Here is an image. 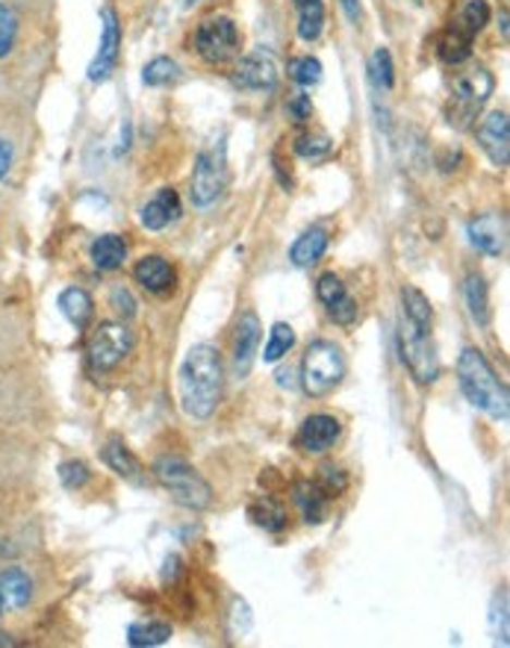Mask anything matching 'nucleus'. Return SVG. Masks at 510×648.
I'll use <instances>...</instances> for the list:
<instances>
[{
	"instance_id": "7c9ffc66",
	"label": "nucleus",
	"mask_w": 510,
	"mask_h": 648,
	"mask_svg": "<svg viewBox=\"0 0 510 648\" xmlns=\"http://www.w3.org/2000/svg\"><path fill=\"white\" fill-rule=\"evenodd\" d=\"M369 81L375 83V89H392L396 83V69H392V57L387 48H378L369 60Z\"/></svg>"
},
{
	"instance_id": "c9c22d12",
	"label": "nucleus",
	"mask_w": 510,
	"mask_h": 648,
	"mask_svg": "<svg viewBox=\"0 0 510 648\" xmlns=\"http://www.w3.org/2000/svg\"><path fill=\"white\" fill-rule=\"evenodd\" d=\"M15 39H19V15L7 3H0V60L15 48Z\"/></svg>"
},
{
	"instance_id": "6ab92c4d",
	"label": "nucleus",
	"mask_w": 510,
	"mask_h": 648,
	"mask_svg": "<svg viewBox=\"0 0 510 648\" xmlns=\"http://www.w3.org/2000/svg\"><path fill=\"white\" fill-rule=\"evenodd\" d=\"M104 463H107L119 478L131 480V484H136V487H142V484L148 480V475H145V469H142V463L136 460V454H133V451L116 437L104 445Z\"/></svg>"
},
{
	"instance_id": "dca6fc26",
	"label": "nucleus",
	"mask_w": 510,
	"mask_h": 648,
	"mask_svg": "<svg viewBox=\"0 0 510 648\" xmlns=\"http://www.w3.org/2000/svg\"><path fill=\"white\" fill-rule=\"evenodd\" d=\"M316 295H319V301L325 304V309H328V316L337 325H351V321L357 319V301L351 298L349 290H345V283H342L337 274H321L319 283H316Z\"/></svg>"
},
{
	"instance_id": "c85d7f7f",
	"label": "nucleus",
	"mask_w": 510,
	"mask_h": 648,
	"mask_svg": "<svg viewBox=\"0 0 510 648\" xmlns=\"http://www.w3.org/2000/svg\"><path fill=\"white\" fill-rule=\"evenodd\" d=\"M171 639V625L169 622H136L127 628V643L133 648H154L162 646V643H169Z\"/></svg>"
},
{
	"instance_id": "4be33fe9",
	"label": "nucleus",
	"mask_w": 510,
	"mask_h": 648,
	"mask_svg": "<svg viewBox=\"0 0 510 648\" xmlns=\"http://www.w3.org/2000/svg\"><path fill=\"white\" fill-rule=\"evenodd\" d=\"M0 589H3V599H7V610H21L27 608L33 599V578L24 568H3L0 572Z\"/></svg>"
},
{
	"instance_id": "2eb2a0df",
	"label": "nucleus",
	"mask_w": 510,
	"mask_h": 648,
	"mask_svg": "<svg viewBox=\"0 0 510 648\" xmlns=\"http://www.w3.org/2000/svg\"><path fill=\"white\" fill-rule=\"evenodd\" d=\"M260 319L257 313H242L233 330V371L245 378L254 366L257 349H260Z\"/></svg>"
},
{
	"instance_id": "72a5a7b5",
	"label": "nucleus",
	"mask_w": 510,
	"mask_h": 648,
	"mask_svg": "<svg viewBox=\"0 0 510 648\" xmlns=\"http://www.w3.org/2000/svg\"><path fill=\"white\" fill-rule=\"evenodd\" d=\"M490 15L493 12L487 0H470V3L463 7L461 21H458V24H461L463 30L470 33V36H478V33L490 24Z\"/></svg>"
},
{
	"instance_id": "2f4dec72",
	"label": "nucleus",
	"mask_w": 510,
	"mask_h": 648,
	"mask_svg": "<svg viewBox=\"0 0 510 648\" xmlns=\"http://www.w3.org/2000/svg\"><path fill=\"white\" fill-rule=\"evenodd\" d=\"M248 516L254 518V525H260V528L266 530H283V525H287V510L269 499H263L260 504H254V508L248 510Z\"/></svg>"
},
{
	"instance_id": "393cba45",
	"label": "nucleus",
	"mask_w": 510,
	"mask_h": 648,
	"mask_svg": "<svg viewBox=\"0 0 510 648\" xmlns=\"http://www.w3.org/2000/svg\"><path fill=\"white\" fill-rule=\"evenodd\" d=\"M57 304H60L62 316H65L77 330L86 328L92 321V313H95V304H92L89 292L81 290V286H71V290L62 292Z\"/></svg>"
},
{
	"instance_id": "423d86ee",
	"label": "nucleus",
	"mask_w": 510,
	"mask_h": 648,
	"mask_svg": "<svg viewBox=\"0 0 510 648\" xmlns=\"http://www.w3.org/2000/svg\"><path fill=\"white\" fill-rule=\"evenodd\" d=\"M228 189V154L224 142H212L210 148H204L192 169L190 195L195 207H212L216 200Z\"/></svg>"
},
{
	"instance_id": "f257e3e1",
	"label": "nucleus",
	"mask_w": 510,
	"mask_h": 648,
	"mask_svg": "<svg viewBox=\"0 0 510 648\" xmlns=\"http://www.w3.org/2000/svg\"><path fill=\"white\" fill-rule=\"evenodd\" d=\"M183 409L192 419H210L224 395V359L212 345L190 349L181 366Z\"/></svg>"
},
{
	"instance_id": "49530a36",
	"label": "nucleus",
	"mask_w": 510,
	"mask_h": 648,
	"mask_svg": "<svg viewBox=\"0 0 510 648\" xmlns=\"http://www.w3.org/2000/svg\"><path fill=\"white\" fill-rule=\"evenodd\" d=\"M501 36L508 39V12H501Z\"/></svg>"
},
{
	"instance_id": "a19ab883",
	"label": "nucleus",
	"mask_w": 510,
	"mask_h": 648,
	"mask_svg": "<svg viewBox=\"0 0 510 648\" xmlns=\"http://www.w3.org/2000/svg\"><path fill=\"white\" fill-rule=\"evenodd\" d=\"M287 112H290V119L295 121V124H304V121H307L313 115L311 95H304V91H299V95H292L290 103H287Z\"/></svg>"
},
{
	"instance_id": "09e8293b",
	"label": "nucleus",
	"mask_w": 510,
	"mask_h": 648,
	"mask_svg": "<svg viewBox=\"0 0 510 648\" xmlns=\"http://www.w3.org/2000/svg\"><path fill=\"white\" fill-rule=\"evenodd\" d=\"M183 3H195V0H183Z\"/></svg>"
},
{
	"instance_id": "a878e982",
	"label": "nucleus",
	"mask_w": 510,
	"mask_h": 648,
	"mask_svg": "<svg viewBox=\"0 0 510 648\" xmlns=\"http://www.w3.org/2000/svg\"><path fill=\"white\" fill-rule=\"evenodd\" d=\"M299 12V36L304 41H316L325 30V0H295Z\"/></svg>"
},
{
	"instance_id": "4c0bfd02",
	"label": "nucleus",
	"mask_w": 510,
	"mask_h": 648,
	"mask_svg": "<svg viewBox=\"0 0 510 648\" xmlns=\"http://www.w3.org/2000/svg\"><path fill=\"white\" fill-rule=\"evenodd\" d=\"M330 148H333V142L328 136H321V133L319 136H301L295 142V150H299V157H304V160H325Z\"/></svg>"
},
{
	"instance_id": "39448f33",
	"label": "nucleus",
	"mask_w": 510,
	"mask_h": 648,
	"mask_svg": "<svg viewBox=\"0 0 510 648\" xmlns=\"http://www.w3.org/2000/svg\"><path fill=\"white\" fill-rule=\"evenodd\" d=\"M154 478L169 489L171 499L190 510H207L212 504V487L192 469L190 463L178 457H160L154 466Z\"/></svg>"
},
{
	"instance_id": "a18cd8bd",
	"label": "nucleus",
	"mask_w": 510,
	"mask_h": 648,
	"mask_svg": "<svg viewBox=\"0 0 510 648\" xmlns=\"http://www.w3.org/2000/svg\"><path fill=\"white\" fill-rule=\"evenodd\" d=\"M7 646H15V639H12L10 634H0V648H7Z\"/></svg>"
},
{
	"instance_id": "aec40b11",
	"label": "nucleus",
	"mask_w": 510,
	"mask_h": 648,
	"mask_svg": "<svg viewBox=\"0 0 510 648\" xmlns=\"http://www.w3.org/2000/svg\"><path fill=\"white\" fill-rule=\"evenodd\" d=\"M292 496H295V504L301 508V516L307 525H319L321 518L328 516L330 496L319 487V480H301L292 489Z\"/></svg>"
},
{
	"instance_id": "de8ad7c7",
	"label": "nucleus",
	"mask_w": 510,
	"mask_h": 648,
	"mask_svg": "<svg viewBox=\"0 0 510 648\" xmlns=\"http://www.w3.org/2000/svg\"><path fill=\"white\" fill-rule=\"evenodd\" d=\"M3 613H10V610H7V599H3V589H0V616Z\"/></svg>"
},
{
	"instance_id": "c756f323",
	"label": "nucleus",
	"mask_w": 510,
	"mask_h": 648,
	"mask_svg": "<svg viewBox=\"0 0 510 648\" xmlns=\"http://www.w3.org/2000/svg\"><path fill=\"white\" fill-rule=\"evenodd\" d=\"M292 349H295V330H292L290 325L278 321V325L271 328V337L269 342H266L263 359H266V363H278V359L287 357Z\"/></svg>"
},
{
	"instance_id": "a211bd4d",
	"label": "nucleus",
	"mask_w": 510,
	"mask_h": 648,
	"mask_svg": "<svg viewBox=\"0 0 510 648\" xmlns=\"http://www.w3.org/2000/svg\"><path fill=\"white\" fill-rule=\"evenodd\" d=\"M133 274H136V280H139L142 286H145L148 292H154V295L169 292L171 286H174V280H178V274H174V266H171L169 259L157 257V254L142 257L139 262H136Z\"/></svg>"
},
{
	"instance_id": "37998d69",
	"label": "nucleus",
	"mask_w": 510,
	"mask_h": 648,
	"mask_svg": "<svg viewBox=\"0 0 510 648\" xmlns=\"http://www.w3.org/2000/svg\"><path fill=\"white\" fill-rule=\"evenodd\" d=\"M12 160H15V150H12L10 142L0 139V180L7 178L12 169Z\"/></svg>"
},
{
	"instance_id": "f8f14e48",
	"label": "nucleus",
	"mask_w": 510,
	"mask_h": 648,
	"mask_svg": "<svg viewBox=\"0 0 510 648\" xmlns=\"http://www.w3.org/2000/svg\"><path fill=\"white\" fill-rule=\"evenodd\" d=\"M342 437V425L337 416L328 413H316L311 419L301 421L299 433H295V445L304 454H325L328 449H333Z\"/></svg>"
},
{
	"instance_id": "bb28decb",
	"label": "nucleus",
	"mask_w": 510,
	"mask_h": 648,
	"mask_svg": "<svg viewBox=\"0 0 510 648\" xmlns=\"http://www.w3.org/2000/svg\"><path fill=\"white\" fill-rule=\"evenodd\" d=\"M401 316L411 319L416 328L430 330V319H434V309L425 292H420L416 286H404L401 290Z\"/></svg>"
},
{
	"instance_id": "f03ea898",
	"label": "nucleus",
	"mask_w": 510,
	"mask_h": 648,
	"mask_svg": "<svg viewBox=\"0 0 510 648\" xmlns=\"http://www.w3.org/2000/svg\"><path fill=\"white\" fill-rule=\"evenodd\" d=\"M458 380L466 401L472 407L484 409L487 416L496 421H508L510 416V399L505 380L496 375L490 359L484 357L478 349H463L458 357Z\"/></svg>"
},
{
	"instance_id": "ea45409f",
	"label": "nucleus",
	"mask_w": 510,
	"mask_h": 648,
	"mask_svg": "<svg viewBox=\"0 0 510 648\" xmlns=\"http://www.w3.org/2000/svg\"><path fill=\"white\" fill-rule=\"evenodd\" d=\"M110 304L121 319H133V316H136V298H133L127 286H112Z\"/></svg>"
},
{
	"instance_id": "b1692460",
	"label": "nucleus",
	"mask_w": 510,
	"mask_h": 648,
	"mask_svg": "<svg viewBox=\"0 0 510 648\" xmlns=\"http://www.w3.org/2000/svg\"><path fill=\"white\" fill-rule=\"evenodd\" d=\"M124 259H127V242L121 240L119 233H104V236L92 242V262L100 271L121 269Z\"/></svg>"
},
{
	"instance_id": "79ce46f5",
	"label": "nucleus",
	"mask_w": 510,
	"mask_h": 648,
	"mask_svg": "<svg viewBox=\"0 0 510 648\" xmlns=\"http://www.w3.org/2000/svg\"><path fill=\"white\" fill-rule=\"evenodd\" d=\"M321 472H325V475H321L319 487L328 492L330 499H337L342 489L349 487V480H345V475H342L340 469H330V466H328V469H321Z\"/></svg>"
},
{
	"instance_id": "6e6552de",
	"label": "nucleus",
	"mask_w": 510,
	"mask_h": 648,
	"mask_svg": "<svg viewBox=\"0 0 510 648\" xmlns=\"http://www.w3.org/2000/svg\"><path fill=\"white\" fill-rule=\"evenodd\" d=\"M195 48L201 60L210 65H228L240 57L242 36L231 19H207L195 33Z\"/></svg>"
},
{
	"instance_id": "e433bc0d",
	"label": "nucleus",
	"mask_w": 510,
	"mask_h": 648,
	"mask_svg": "<svg viewBox=\"0 0 510 648\" xmlns=\"http://www.w3.org/2000/svg\"><path fill=\"white\" fill-rule=\"evenodd\" d=\"M60 480L65 489H83L92 480V472L83 460H65L60 466Z\"/></svg>"
},
{
	"instance_id": "9b49d317",
	"label": "nucleus",
	"mask_w": 510,
	"mask_h": 648,
	"mask_svg": "<svg viewBox=\"0 0 510 648\" xmlns=\"http://www.w3.org/2000/svg\"><path fill=\"white\" fill-rule=\"evenodd\" d=\"M119 53H121V24L116 19V12L104 10L100 12V41H98V53L89 65V81L92 83H104L110 77L116 65H119Z\"/></svg>"
},
{
	"instance_id": "412c9836",
	"label": "nucleus",
	"mask_w": 510,
	"mask_h": 648,
	"mask_svg": "<svg viewBox=\"0 0 510 648\" xmlns=\"http://www.w3.org/2000/svg\"><path fill=\"white\" fill-rule=\"evenodd\" d=\"M328 230L325 228H311L301 233L295 245L290 248V259L292 266H299V269H311L321 259V254L328 250Z\"/></svg>"
},
{
	"instance_id": "58836bf2",
	"label": "nucleus",
	"mask_w": 510,
	"mask_h": 648,
	"mask_svg": "<svg viewBox=\"0 0 510 648\" xmlns=\"http://www.w3.org/2000/svg\"><path fill=\"white\" fill-rule=\"evenodd\" d=\"M493 637H496V643H501V646H508V592L501 589L499 596H496V601H493Z\"/></svg>"
},
{
	"instance_id": "0eeeda50",
	"label": "nucleus",
	"mask_w": 510,
	"mask_h": 648,
	"mask_svg": "<svg viewBox=\"0 0 510 648\" xmlns=\"http://www.w3.org/2000/svg\"><path fill=\"white\" fill-rule=\"evenodd\" d=\"M399 351L401 363L408 366L416 383H434L440 378V359L430 342V330L416 328L411 319H399Z\"/></svg>"
},
{
	"instance_id": "20e7f679",
	"label": "nucleus",
	"mask_w": 510,
	"mask_h": 648,
	"mask_svg": "<svg viewBox=\"0 0 510 648\" xmlns=\"http://www.w3.org/2000/svg\"><path fill=\"white\" fill-rule=\"evenodd\" d=\"M345 378V357L340 345L328 340H316L301 359V387L311 399H325L340 387Z\"/></svg>"
},
{
	"instance_id": "ddd939ff",
	"label": "nucleus",
	"mask_w": 510,
	"mask_h": 648,
	"mask_svg": "<svg viewBox=\"0 0 510 648\" xmlns=\"http://www.w3.org/2000/svg\"><path fill=\"white\" fill-rule=\"evenodd\" d=\"M470 242L487 257H501L508 248V219L501 212H484L470 221Z\"/></svg>"
},
{
	"instance_id": "9d476101",
	"label": "nucleus",
	"mask_w": 510,
	"mask_h": 648,
	"mask_svg": "<svg viewBox=\"0 0 510 648\" xmlns=\"http://www.w3.org/2000/svg\"><path fill=\"white\" fill-rule=\"evenodd\" d=\"M280 65L275 53L266 48L251 50L248 57H242L240 65L233 69V86L242 91H269L278 86Z\"/></svg>"
},
{
	"instance_id": "c03bdc74",
	"label": "nucleus",
	"mask_w": 510,
	"mask_h": 648,
	"mask_svg": "<svg viewBox=\"0 0 510 648\" xmlns=\"http://www.w3.org/2000/svg\"><path fill=\"white\" fill-rule=\"evenodd\" d=\"M340 3H342V10H345V15H349V21L361 24V19H363L361 0H340Z\"/></svg>"
},
{
	"instance_id": "7ed1b4c3",
	"label": "nucleus",
	"mask_w": 510,
	"mask_h": 648,
	"mask_svg": "<svg viewBox=\"0 0 510 648\" xmlns=\"http://www.w3.org/2000/svg\"><path fill=\"white\" fill-rule=\"evenodd\" d=\"M493 74L484 65H470L454 74L449 98V124L458 130H470L475 115L493 95Z\"/></svg>"
},
{
	"instance_id": "4468645a",
	"label": "nucleus",
	"mask_w": 510,
	"mask_h": 648,
	"mask_svg": "<svg viewBox=\"0 0 510 648\" xmlns=\"http://www.w3.org/2000/svg\"><path fill=\"white\" fill-rule=\"evenodd\" d=\"M478 145L484 148V154L490 157L499 169H505L510 160V121L508 112H490L487 119L481 121L478 130Z\"/></svg>"
},
{
	"instance_id": "1a4fd4ad",
	"label": "nucleus",
	"mask_w": 510,
	"mask_h": 648,
	"mask_svg": "<svg viewBox=\"0 0 510 648\" xmlns=\"http://www.w3.org/2000/svg\"><path fill=\"white\" fill-rule=\"evenodd\" d=\"M133 351V333L121 321H107L100 325L89 340V366L95 371H112L121 366V359H127Z\"/></svg>"
},
{
	"instance_id": "cd10ccee",
	"label": "nucleus",
	"mask_w": 510,
	"mask_h": 648,
	"mask_svg": "<svg viewBox=\"0 0 510 648\" xmlns=\"http://www.w3.org/2000/svg\"><path fill=\"white\" fill-rule=\"evenodd\" d=\"M437 53H440V60L446 62V65H461V62H466L472 57V36L458 24V27H451V30L442 36Z\"/></svg>"
},
{
	"instance_id": "f704fd0d",
	"label": "nucleus",
	"mask_w": 510,
	"mask_h": 648,
	"mask_svg": "<svg viewBox=\"0 0 510 648\" xmlns=\"http://www.w3.org/2000/svg\"><path fill=\"white\" fill-rule=\"evenodd\" d=\"M290 74L299 86L311 89V86H316L321 81V62L316 57H299V60H292Z\"/></svg>"
},
{
	"instance_id": "473e14b6",
	"label": "nucleus",
	"mask_w": 510,
	"mask_h": 648,
	"mask_svg": "<svg viewBox=\"0 0 510 648\" xmlns=\"http://www.w3.org/2000/svg\"><path fill=\"white\" fill-rule=\"evenodd\" d=\"M178 81V62L169 60V57H157L150 60L142 71V83L145 86H169V83Z\"/></svg>"
},
{
	"instance_id": "5701e85b",
	"label": "nucleus",
	"mask_w": 510,
	"mask_h": 648,
	"mask_svg": "<svg viewBox=\"0 0 510 648\" xmlns=\"http://www.w3.org/2000/svg\"><path fill=\"white\" fill-rule=\"evenodd\" d=\"M463 295H466V307H470V316L475 325L487 328L490 325V290H487V280L481 278L478 271H470L466 274V283H463Z\"/></svg>"
},
{
	"instance_id": "f3484780",
	"label": "nucleus",
	"mask_w": 510,
	"mask_h": 648,
	"mask_svg": "<svg viewBox=\"0 0 510 648\" xmlns=\"http://www.w3.org/2000/svg\"><path fill=\"white\" fill-rule=\"evenodd\" d=\"M181 198H178V192L174 189H160L154 198L145 204L139 210V219L142 224L148 230H166L169 224H174V221L181 219Z\"/></svg>"
}]
</instances>
